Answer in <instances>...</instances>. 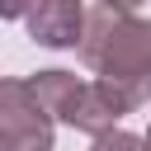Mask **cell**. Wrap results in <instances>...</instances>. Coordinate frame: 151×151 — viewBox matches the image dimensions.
I'll list each match as a JSON object with an SVG mask.
<instances>
[{"instance_id":"6da1fadb","label":"cell","mask_w":151,"mask_h":151,"mask_svg":"<svg viewBox=\"0 0 151 151\" xmlns=\"http://www.w3.org/2000/svg\"><path fill=\"white\" fill-rule=\"evenodd\" d=\"M80 61L104 80L127 113H137L151 99V19H137L132 9L94 5L80 38Z\"/></svg>"},{"instance_id":"7a4b0ae2","label":"cell","mask_w":151,"mask_h":151,"mask_svg":"<svg viewBox=\"0 0 151 151\" xmlns=\"http://www.w3.org/2000/svg\"><path fill=\"white\" fill-rule=\"evenodd\" d=\"M52 123L28 80H0V151H52Z\"/></svg>"},{"instance_id":"3957f363","label":"cell","mask_w":151,"mask_h":151,"mask_svg":"<svg viewBox=\"0 0 151 151\" xmlns=\"http://www.w3.org/2000/svg\"><path fill=\"white\" fill-rule=\"evenodd\" d=\"M85 19H90L85 0H33V9H28V38L38 47H57V52L61 47H80Z\"/></svg>"},{"instance_id":"277c9868","label":"cell","mask_w":151,"mask_h":151,"mask_svg":"<svg viewBox=\"0 0 151 151\" xmlns=\"http://www.w3.org/2000/svg\"><path fill=\"white\" fill-rule=\"evenodd\" d=\"M28 90L38 94V104H42L57 123H66L71 109H76V99H80V90H85V80L71 76V71H61V66H52V71H38V76L28 80Z\"/></svg>"},{"instance_id":"5b68a950","label":"cell","mask_w":151,"mask_h":151,"mask_svg":"<svg viewBox=\"0 0 151 151\" xmlns=\"http://www.w3.org/2000/svg\"><path fill=\"white\" fill-rule=\"evenodd\" d=\"M90 151H146V137H132V132L113 127V132L94 137V142H90Z\"/></svg>"},{"instance_id":"8992f818","label":"cell","mask_w":151,"mask_h":151,"mask_svg":"<svg viewBox=\"0 0 151 151\" xmlns=\"http://www.w3.org/2000/svg\"><path fill=\"white\" fill-rule=\"evenodd\" d=\"M28 9H33V0H0L5 19H28Z\"/></svg>"},{"instance_id":"52a82bcc","label":"cell","mask_w":151,"mask_h":151,"mask_svg":"<svg viewBox=\"0 0 151 151\" xmlns=\"http://www.w3.org/2000/svg\"><path fill=\"white\" fill-rule=\"evenodd\" d=\"M99 5H113V9H137L142 0H99Z\"/></svg>"},{"instance_id":"ba28073f","label":"cell","mask_w":151,"mask_h":151,"mask_svg":"<svg viewBox=\"0 0 151 151\" xmlns=\"http://www.w3.org/2000/svg\"><path fill=\"white\" fill-rule=\"evenodd\" d=\"M146 151H151V127H146Z\"/></svg>"}]
</instances>
